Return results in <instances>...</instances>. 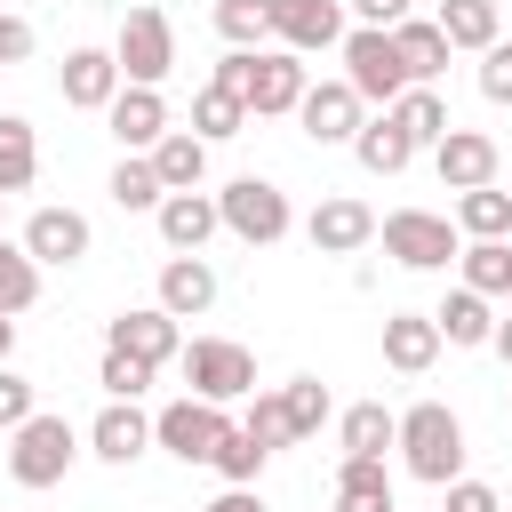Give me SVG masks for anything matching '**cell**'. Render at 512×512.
<instances>
[{
	"label": "cell",
	"instance_id": "obj_18",
	"mask_svg": "<svg viewBox=\"0 0 512 512\" xmlns=\"http://www.w3.org/2000/svg\"><path fill=\"white\" fill-rule=\"evenodd\" d=\"M56 88H64L72 112H104V104L120 96V64H112V48H72L64 72H56Z\"/></svg>",
	"mask_w": 512,
	"mask_h": 512
},
{
	"label": "cell",
	"instance_id": "obj_50",
	"mask_svg": "<svg viewBox=\"0 0 512 512\" xmlns=\"http://www.w3.org/2000/svg\"><path fill=\"white\" fill-rule=\"evenodd\" d=\"M504 296H512V288H504Z\"/></svg>",
	"mask_w": 512,
	"mask_h": 512
},
{
	"label": "cell",
	"instance_id": "obj_38",
	"mask_svg": "<svg viewBox=\"0 0 512 512\" xmlns=\"http://www.w3.org/2000/svg\"><path fill=\"white\" fill-rule=\"evenodd\" d=\"M208 16H216V32H224L232 48H264V40H272V16H264V0H216Z\"/></svg>",
	"mask_w": 512,
	"mask_h": 512
},
{
	"label": "cell",
	"instance_id": "obj_32",
	"mask_svg": "<svg viewBox=\"0 0 512 512\" xmlns=\"http://www.w3.org/2000/svg\"><path fill=\"white\" fill-rule=\"evenodd\" d=\"M240 128H248V104L208 80V88L192 96V136H200V144H224V136H240Z\"/></svg>",
	"mask_w": 512,
	"mask_h": 512
},
{
	"label": "cell",
	"instance_id": "obj_46",
	"mask_svg": "<svg viewBox=\"0 0 512 512\" xmlns=\"http://www.w3.org/2000/svg\"><path fill=\"white\" fill-rule=\"evenodd\" d=\"M200 512H264V496H256V488H224V496L200 504Z\"/></svg>",
	"mask_w": 512,
	"mask_h": 512
},
{
	"label": "cell",
	"instance_id": "obj_5",
	"mask_svg": "<svg viewBox=\"0 0 512 512\" xmlns=\"http://www.w3.org/2000/svg\"><path fill=\"white\" fill-rule=\"evenodd\" d=\"M112 64L136 88H160L176 72V24H168V8H128L120 16V40H112Z\"/></svg>",
	"mask_w": 512,
	"mask_h": 512
},
{
	"label": "cell",
	"instance_id": "obj_4",
	"mask_svg": "<svg viewBox=\"0 0 512 512\" xmlns=\"http://www.w3.org/2000/svg\"><path fill=\"white\" fill-rule=\"evenodd\" d=\"M176 368H184V384H192L200 400H224V408L256 392V352L232 344V336H192V344L176 352Z\"/></svg>",
	"mask_w": 512,
	"mask_h": 512
},
{
	"label": "cell",
	"instance_id": "obj_11",
	"mask_svg": "<svg viewBox=\"0 0 512 512\" xmlns=\"http://www.w3.org/2000/svg\"><path fill=\"white\" fill-rule=\"evenodd\" d=\"M296 96H304V64H296L288 48H256L248 88H240L248 120H280V112H296Z\"/></svg>",
	"mask_w": 512,
	"mask_h": 512
},
{
	"label": "cell",
	"instance_id": "obj_6",
	"mask_svg": "<svg viewBox=\"0 0 512 512\" xmlns=\"http://www.w3.org/2000/svg\"><path fill=\"white\" fill-rule=\"evenodd\" d=\"M376 240H384V256L392 264H408V272H448L456 264V224L448 216H432V208H392L384 224H376Z\"/></svg>",
	"mask_w": 512,
	"mask_h": 512
},
{
	"label": "cell",
	"instance_id": "obj_19",
	"mask_svg": "<svg viewBox=\"0 0 512 512\" xmlns=\"http://www.w3.org/2000/svg\"><path fill=\"white\" fill-rule=\"evenodd\" d=\"M152 448V416L136 408V400H112L96 424H88V456H104V464H136Z\"/></svg>",
	"mask_w": 512,
	"mask_h": 512
},
{
	"label": "cell",
	"instance_id": "obj_8",
	"mask_svg": "<svg viewBox=\"0 0 512 512\" xmlns=\"http://www.w3.org/2000/svg\"><path fill=\"white\" fill-rule=\"evenodd\" d=\"M224 400H200V392H184V400H168L160 416H152V440L176 456V464H208L216 456V440H224Z\"/></svg>",
	"mask_w": 512,
	"mask_h": 512
},
{
	"label": "cell",
	"instance_id": "obj_12",
	"mask_svg": "<svg viewBox=\"0 0 512 512\" xmlns=\"http://www.w3.org/2000/svg\"><path fill=\"white\" fill-rule=\"evenodd\" d=\"M304 240H312L320 256H360V248L376 240V208L352 200V192H336V200H320V208L304 216Z\"/></svg>",
	"mask_w": 512,
	"mask_h": 512
},
{
	"label": "cell",
	"instance_id": "obj_15",
	"mask_svg": "<svg viewBox=\"0 0 512 512\" xmlns=\"http://www.w3.org/2000/svg\"><path fill=\"white\" fill-rule=\"evenodd\" d=\"M104 120H112L120 152H152V144L168 136V96H160V88H136V80H120V96L104 104Z\"/></svg>",
	"mask_w": 512,
	"mask_h": 512
},
{
	"label": "cell",
	"instance_id": "obj_25",
	"mask_svg": "<svg viewBox=\"0 0 512 512\" xmlns=\"http://www.w3.org/2000/svg\"><path fill=\"white\" fill-rule=\"evenodd\" d=\"M144 160H152V176H160L168 192H192V184L208 176V144H200L192 128H168V136H160V144H152Z\"/></svg>",
	"mask_w": 512,
	"mask_h": 512
},
{
	"label": "cell",
	"instance_id": "obj_21",
	"mask_svg": "<svg viewBox=\"0 0 512 512\" xmlns=\"http://www.w3.org/2000/svg\"><path fill=\"white\" fill-rule=\"evenodd\" d=\"M384 112H392V128H400L416 152H432V144L456 128V120H448V104H440V88H424V80H408V88H400Z\"/></svg>",
	"mask_w": 512,
	"mask_h": 512
},
{
	"label": "cell",
	"instance_id": "obj_31",
	"mask_svg": "<svg viewBox=\"0 0 512 512\" xmlns=\"http://www.w3.org/2000/svg\"><path fill=\"white\" fill-rule=\"evenodd\" d=\"M352 152H360V168H368V176H400V168L416 160V144H408V136L392 128V112H384V120H360Z\"/></svg>",
	"mask_w": 512,
	"mask_h": 512
},
{
	"label": "cell",
	"instance_id": "obj_35",
	"mask_svg": "<svg viewBox=\"0 0 512 512\" xmlns=\"http://www.w3.org/2000/svg\"><path fill=\"white\" fill-rule=\"evenodd\" d=\"M32 296H40V264L24 256V240H0V312L16 320L32 312Z\"/></svg>",
	"mask_w": 512,
	"mask_h": 512
},
{
	"label": "cell",
	"instance_id": "obj_30",
	"mask_svg": "<svg viewBox=\"0 0 512 512\" xmlns=\"http://www.w3.org/2000/svg\"><path fill=\"white\" fill-rule=\"evenodd\" d=\"M456 232H472V240H512V192H496V184L456 192Z\"/></svg>",
	"mask_w": 512,
	"mask_h": 512
},
{
	"label": "cell",
	"instance_id": "obj_47",
	"mask_svg": "<svg viewBox=\"0 0 512 512\" xmlns=\"http://www.w3.org/2000/svg\"><path fill=\"white\" fill-rule=\"evenodd\" d=\"M488 344H496V360H504V368H512V312H504V320H496V336H488Z\"/></svg>",
	"mask_w": 512,
	"mask_h": 512
},
{
	"label": "cell",
	"instance_id": "obj_20",
	"mask_svg": "<svg viewBox=\"0 0 512 512\" xmlns=\"http://www.w3.org/2000/svg\"><path fill=\"white\" fill-rule=\"evenodd\" d=\"M392 48H400V72H408V80H424V88H432V80L448 72V56H456V48H448V32H440L432 16H400V24H392Z\"/></svg>",
	"mask_w": 512,
	"mask_h": 512
},
{
	"label": "cell",
	"instance_id": "obj_49",
	"mask_svg": "<svg viewBox=\"0 0 512 512\" xmlns=\"http://www.w3.org/2000/svg\"><path fill=\"white\" fill-rule=\"evenodd\" d=\"M0 208H8V192H0Z\"/></svg>",
	"mask_w": 512,
	"mask_h": 512
},
{
	"label": "cell",
	"instance_id": "obj_9",
	"mask_svg": "<svg viewBox=\"0 0 512 512\" xmlns=\"http://www.w3.org/2000/svg\"><path fill=\"white\" fill-rule=\"evenodd\" d=\"M296 120H304V136H312V144H352V136H360V120H368V104L352 96V80H304Z\"/></svg>",
	"mask_w": 512,
	"mask_h": 512
},
{
	"label": "cell",
	"instance_id": "obj_2",
	"mask_svg": "<svg viewBox=\"0 0 512 512\" xmlns=\"http://www.w3.org/2000/svg\"><path fill=\"white\" fill-rule=\"evenodd\" d=\"M72 456H80V432H72V416H48V408H32V416L8 432V472H16V488H56V480L72 472Z\"/></svg>",
	"mask_w": 512,
	"mask_h": 512
},
{
	"label": "cell",
	"instance_id": "obj_41",
	"mask_svg": "<svg viewBox=\"0 0 512 512\" xmlns=\"http://www.w3.org/2000/svg\"><path fill=\"white\" fill-rule=\"evenodd\" d=\"M40 408V392H32V376H16L8 360H0V432H16L24 416Z\"/></svg>",
	"mask_w": 512,
	"mask_h": 512
},
{
	"label": "cell",
	"instance_id": "obj_22",
	"mask_svg": "<svg viewBox=\"0 0 512 512\" xmlns=\"http://www.w3.org/2000/svg\"><path fill=\"white\" fill-rule=\"evenodd\" d=\"M208 304H216V272H208V256H168V264H160V312L200 320Z\"/></svg>",
	"mask_w": 512,
	"mask_h": 512
},
{
	"label": "cell",
	"instance_id": "obj_17",
	"mask_svg": "<svg viewBox=\"0 0 512 512\" xmlns=\"http://www.w3.org/2000/svg\"><path fill=\"white\" fill-rule=\"evenodd\" d=\"M88 216L80 208H32V224H24V256L32 264H80L88 256Z\"/></svg>",
	"mask_w": 512,
	"mask_h": 512
},
{
	"label": "cell",
	"instance_id": "obj_10",
	"mask_svg": "<svg viewBox=\"0 0 512 512\" xmlns=\"http://www.w3.org/2000/svg\"><path fill=\"white\" fill-rule=\"evenodd\" d=\"M264 16H272V40L288 56H312V48L344 40V8L336 0H264Z\"/></svg>",
	"mask_w": 512,
	"mask_h": 512
},
{
	"label": "cell",
	"instance_id": "obj_27",
	"mask_svg": "<svg viewBox=\"0 0 512 512\" xmlns=\"http://www.w3.org/2000/svg\"><path fill=\"white\" fill-rule=\"evenodd\" d=\"M440 32H448V48H488V40H504V8L496 0H440V16H432Z\"/></svg>",
	"mask_w": 512,
	"mask_h": 512
},
{
	"label": "cell",
	"instance_id": "obj_48",
	"mask_svg": "<svg viewBox=\"0 0 512 512\" xmlns=\"http://www.w3.org/2000/svg\"><path fill=\"white\" fill-rule=\"evenodd\" d=\"M8 352H16V320L0 312V360H8Z\"/></svg>",
	"mask_w": 512,
	"mask_h": 512
},
{
	"label": "cell",
	"instance_id": "obj_26",
	"mask_svg": "<svg viewBox=\"0 0 512 512\" xmlns=\"http://www.w3.org/2000/svg\"><path fill=\"white\" fill-rule=\"evenodd\" d=\"M432 328H440V344H464V352H472V344L496 336V312H488L480 288H448V304L432 312Z\"/></svg>",
	"mask_w": 512,
	"mask_h": 512
},
{
	"label": "cell",
	"instance_id": "obj_28",
	"mask_svg": "<svg viewBox=\"0 0 512 512\" xmlns=\"http://www.w3.org/2000/svg\"><path fill=\"white\" fill-rule=\"evenodd\" d=\"M40 176V136L24 112H0V192H32Z\"/></svg>",
	"mask_w": 512,
	"mask_h": 512
},
{
	"label": "cell",
	"instance_id": "obj_3",
	"mask_svg": "<svg viewBox=\"0 0 512 512\" xmlns=\"http://www.w3.org/2000/svg\"><path fill=\"white\" fill-rule=\"evenodd\" d=\"M216 216H224V232L232 240H248V248H272V240H288V192L272 184V176H232L224 192H216Z\"/></svg>",
	"mask_w": 512,
	"mask_h": 512
},
{
	"label": "cell",
	"instance_id": "obj_14",
	"mask_svg": "<svg viewBox=\"0 0 512 512\" xmlns=\"http://www.w3.org/2000/svg\"><path fill=\"white\" fill-rule=\"evenodd\" d=\"M104 344H112V352H128V360H144V368H168V360L184 352V336H176V312H160V304H136V312H120Z\"/></svg>",
	"mask_w": 512,
	"mask_h": 512
},
{
	"label": "cell",
	"instance_id": "obj_7",
	"mask_svg": "<svg viewBox=\"0 0 512 512\" xmlns=\"http://www.w3.org/2000/svg\"><path fill=\"white\" fill-rule=\"evenodd\" d=\"M336 48H344V80H352V96H360V104H392V96L408 88L400 48H392V32H384V24H352Z\"/></svg>",
	"mask_w": 512,
	"mask_h": 512
},
{
	"label": "cell",
	"instance_id": "obj_13",
	"mask_svg": "<svg viewBox=\"0 0 512 512\" xmlns=\"http://www.w3.org/2000/svg\"><path fill=\"white\" fill-rule=\"evenodd\" d=\"M432 168H440L448 192H472V184H496L504 152H496V136H480V128H448V136L432 144Z\"/></svg>",
	"mask_w": 512,
	"mask_h": 512
},
{
	"label": "cell",
	"instance_id": "obj_40",
	"mask_svg": "<svg viewBox=\"0 0 512 512\" xmlns=\"http://www.w3.org/2000/svg\"><path fill=\"white\" fill-rule=\"evenodd\" d=\"M152 376H160V368H144V360H128V352H112V344H104V368H96V384H104L112 400H136Z\"/></svg>",
	"mask_w": 512,
	"mask_h": 512
},
{
	"label": "cell",
	"instance_id": "obj_39",
	"mask_svg": "<svg viewBox=\"0 0 512 512\" xmlns=\"http://www.w3.org/2000/svg\"><path fill=\"white\" fill-rule=\"evenodd\" d=\"M240 432H248L256 448H296V440H288V408H280V392H248V416H240Z\"/></svg>",
	"mask_w": 512,
	"mask_h": 512
},
{
	"label": "cell",
	"instance_id": "obj_1",
	"mask_svg": "<svg viewBox=\"0 0 512 512\" xmlns=\"http://www.w3.org/2000/svg\"><path fill=\"white\" fill-rule=\"evenodd\" d=\"M392 448L408 456V472H416L424 488H448V480L464 472V424H456V408H448V400H416V408L400 416Z\"/></svg>",
	"mask_w": 512,
	"mask_h": 512
},
{
	"label": "cell",
	"instance_id": "obj_45",
	"mask_svg": "<svg viewBox=\"0 0 512 512\" xmlns=\"http://www.w3.org/2000/svg\"><path fill=\"white\" fill-rule=\"evenodd\" d=\"M32 56V24L24 16H0V64H24Z\"/></svg>",
	"mask_w": 512,
	"mask_h": 512
},
{
	"label": "cell",
	"instance_id": "obj_33",
	"mask_svg": "<svg viewBox=\"0 0 512 512\" xmlns=\"http://www.w3.org/2000/svg\"><path fill=\"white\" fill-rule=\"evenodd\" d=\"M104 192H112V208H128V216H144V208H160V200H168V184L152 176V160H144V152H120V168H112V184H104Z\"/></svg>",
	"mask_w": 512,
	"mask_h": 512
},
{
	"label": "cell",
	"instance_id": "obj_24",
	"mask_svg": "<svg viewBox=\"0 0 512 512\" xmlns=\"http://www.w3.org/2000/svg\"><path fill=\"white\" fill-rule=\"evenodd\" d=\"M336 512H392V472H384V456H344V464H336Z\"/></svg>",
	"mask_w": 512,
	"mask_h": 512
},
{
	"label": "cell",
	"instance_id": "obj_43",
	"mask_svg": "<svg viewBox=\"0 0 512 512\" xmlns=\"http://www.w3.org/2000/svg\"><path fill=\"white\" fill-rule=\"evenodd\" d=\"M440 496H448V504H440V512H504V496H496V488H488V480H464V472H456V480H448V488H440Z\"/></svg>",
	"mask_w": 512,
	"mask_h": 512
},
{
	"label": "cell",
	"instance_id": "obj_42",
	"mask_svg": "<svg viewBox=\"0 0 512 512\" xmlns=\"http://www.w3.org/2000/svg\"><path fill=\"white\" fill-rule=\"evenodd\" d=\"M480 96L488 104H512V40H488L480 48Z\"/></svg>",
	"mask_w": 512,
	"mask_h": 512
},
{
	"label": "cell",
	"instance_id": "obj_36",
	"mask_svg": "<svg viewBox=\"0 0 512 512\" xmlns=\"http://www.w3.org/2000/svg\"><path fill=\"white\" fill-rule=\"evenodd\" d=\"M280 408H288V440H312L328 424V384L320 376H296V384H280Z\"/></svg>",
	"mask_w": 512,
	"mask_h": 512
},
{
	"label": "cell",
	"instance_id": "obj_37",
	"mask_svg": "<svg viewBox=\"0 0 512 512\" xmlns=\"http://www.w3.org/2000/svg\"><path fill=\"white\" fill-rule=\"evenodd\" d=\"M264 456H272V448H256V440H248L240 424H224V440H216V456H208V464L224 472V488H256V472H264Z\"/></svg>",
	"mask_w": 512,
	"mask_h": 512
},
{
	"label": "cell",
	"instance_id": "obj_29",
	"mask_svg": "<svg viewBox=\"0 0 512 512\" xmlns=\"http://www.w3.org/2000/svg\"><path fill=\"white\" fill-rule=\"evenodd\" d=\"M392 432H400V416H392L384 400H360V408H344V416H336L344 456H384V448H392Z\"/></svg>",
	"mask_w": 512,
	"mask_h": 512
},
{
	"label": "cell",
	"instance_id": "obj_23",
	"mask_svg": "<svg viewBox=\"0 0 512 512\" xmlns=\"http://www.w3.org/2000/svg\"><path fill=\"white\" fill-rule=\"evenodd\" d=\"M432 360H440V328H432V312H392V320H384V368L424 376Z\"/></svg>",
	"mask_w": 512,
	"mask_h": 512
},
{
	"label": "cell",
	"instance_id": "obj_34",
	"mask_svg": "<svg viewBox=\"0 0 512 512\" xmlns=\"http://www.w3.org/2000/svg\"><path fill=\"white\" fill-rule=\"evenodd\" d=\"M456 264H464V288H480V296L512 288V240H472V248H456Z\"/></svg>",
	"mask_w": 512,
	"mask_h": 512
},
{
	"label": "cell",
	"instance_id": "obj_44",
	"mask_svg": "<svg viewBox=\"0 0 512 512\" xmlns=\"http://www.w3.org/2000/svg\"><path fill=\"white\" fill-rule=\"evenodd\" d=\"M352 16H360V24H384V32H392L400 16H416V0H352Z\"/></svg>",
	"mask_w": 512,
	"mask_h": 512
},
{
	"label": "cell",
	"instance_id": "obj_16",
	"mask_svg": "<svg viewBox=\"0 0 512 512\" xmlns=\"http://www.w3.org/2000/svg\"><path fill=\"white\" fill-rule=\"evenodd\" d=\"M152 216H160V240H168L176 256H200V248H208V232H224L216 192H200V184H192V192H168Z\"/></svg>",
	"mask_w": 512,
	"mask_h": 512
}]
</instances>
